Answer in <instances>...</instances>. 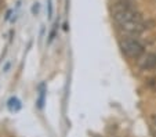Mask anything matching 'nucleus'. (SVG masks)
I'll list each match as a JSON object with an SVG mask.
<instances>
[{
  "mask_svg": "<svg viewBox=\"0 0 156 137\" xmlns=\"http://www.w3.org/2000/svg\"><path fill=\"white\" fill-rule=\"evenodd\" d=\"M9 107L11 111H18L20 110V101H18L17 99H11L9 101Z\"/></svg>",
  "mask_w": 156,
  "mask_h": 137,
  "instance_id": "39448f33",
  "label": "nucleus"
},
{
  "mask_svg": "<svg viewBox=\"0 0 156 137\" xmlns=\"http://www.w3.org/2000/svg\"><path fill=\"white\" fill-rule=\"evenodd\" d=\"M131 9H137L136 4L133 3V0H118L111 7V13H112V15H116V14H120V13L131 10Z\"/></svg>",
  "mask_w": 156,
  "mask_h": 137,
  "instance_id": "7ed1b4c3",
  "label": "nucleus"
},
{
  "mask_svg": "<svg viewBox=\"0 0 156 137\" xmlns=\"http://www.w3.org/2000/svg\"><path fill=\"white\" fill-rule=\"evenodd\" d=\"M149 130H151V133H152V136L156 137V118H155V116H152V119H151Z\"/></svg>",
  "mask_w": 156,
  "mask_h": 137,
  "instance_id": "423d86ee",
  "label": "nucleus"
},
{
  "mask_svg": "<svg viewBox=\"0 0 156 137\" xmlns=\"http://www.w3.org/2000/svg\"><path fill=\"white\" fill-rule=\"evenodd\" d=\"M140 68L142 71H149L156 68V53H149L140 61Z\"/></svg>",
  "mask_w": 156,
  "mask_h": 137,
  "instance_id": "20e7f679",
  "label": "nucleus"
},
{
  "mask_svg": "<svg viewBox=\"0 0 156 137\" xmlns=\"http://www.w3.org/2000/svg\"><path fill=\"white\" fill-rule=\"evenodd\" d=\"M115 22L119 25V28L123 27V25H127V24H131V22H136V21H141L144 20L142 18V14L138 11L137 9H131V10H127V11H123L120 14H116V15H112Z\"/></svg>",
  "mask_w": 156,
  "mask_h": 137,
  "instance_id": "f03ea898",
  "label": "nucleus"
},
{
  "mask_svg": "<svg viewBox=\"0 0 156 137\" xmlns=\"http://www.w3.org/2000/svg\"><path fill=\"white\" fill-rule=\"evenodd\" d=\"M120 49L123 54L131 60H137L144 54V45L136 38H124L120 40Z\"/></svg>",
  "mask_w": 156,
  "mask_h": 137,
  "instance_id": "f257e3e1",
  "label": "nucleus"
},
{
  "mask_svg": "<svg viewBox=\"0 0 156 137\" xmlns=\"http://www.w3.org/2000/svg\"><path fill=\"white\" fill-rule=\"evenodd\" d=\"M32 13H33V14H37V13H39V4H37V3H36L35 6H33V9H32Z\"/></svg>",
  "mask_w": 156,
  "mask_h": 137,
  "instance_id": "0eeeda50",
  "label": "nucleus"
}]
</instances>
